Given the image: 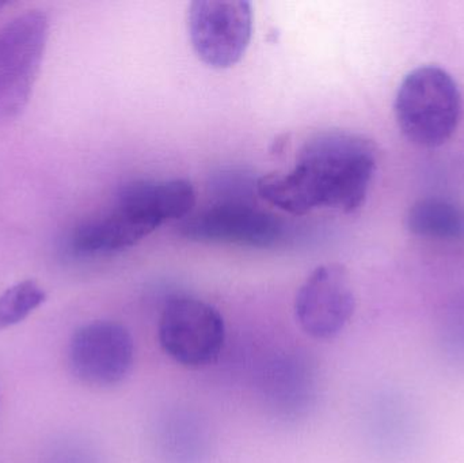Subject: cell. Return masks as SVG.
<instances>
[{
  "mask_svg": "<svg viewBox=\"0 0 464 463\" xmlns=\"http://www.w3.org/2000/svg\"><path fill=\"white\" fill-rule=\"evenodd\" d=\"M356 307L348 272L340 264L318 266L297 291L295 317L300 328L318 340L338 336Z\"/></svg>",
  "mask_w": 464,
  "mask_h": 463,
  "instance_id": "obj_9",
  "label": "cell"
},
{
  "mask_svg": "<svg viewBox=\"0 0 464 463\" xmlns=\"http://www.w3.org/2000/svg\"><path fill=\"white\" fill-rule=\"evenodd\" d=\"M45 301V291L34 280L11 285L0 294V331L18 325Z\"/></svg>",
  "mask_w": 464,
  "mask_h": 463,
  "instance_id": "obj_11",
  "label": "cell"
},
{
  "mask_svg": "<svg viewBox=\"0 0 464 463\" xmlns=\"http://www.w3.org/2000/svg\"><path fill=\"white\" fill-rule=\"evenodd\" d=\"M135 342L114 321H94L76 329L68 345V366L81 382L98 388L117 385L130 374Z\"/></svg>",
  "mask_w": 464,
  "mask_h": 463,
  "instance_id": "obj_7",
  "label": "cell"
},
{
  "mask_svg": "<svg viewBox=\"0 0 464 463\" xmlns=\"http://www.w3.org/2000/svg\"><path fill=\"white\" fill-rule=\"evenodd\" d=\"M158 339L174 362L201 369L218 361L226 342V325L219 310L190 296H174L163 307Z\"/></svg>",
  "mask_w": 464,
  "mask_h": 463,
  "instance_id": "obj_5",
  "label": "cell"
},
{
  "mask_svg": "<svg viewBox=\"0 0 464 463\" xmlns=\"http://www.w3.org/2000/svg\"><path fill=\"white\" fill-rule=\"evenodd\" d=\"M406 227L420 238L464 244V208L443 198H424L409 209Z\"/></svg>",
  "mask_w": 464,
  "mask_h": 463,
  "instance_id": "obj_10",
  "label": "cell"
},
{
  "mask_svg": "<svg viewBox=\"0 0 464 463\" xmlns=\"http://www.w3.org/2000/svg\"><path fill=\"white\" fill-rule=\"evenodd\" d=\"M179 233L189 241L265 249L283 239L284 225L275 215L256 207L222 203L185 217Z\"/></svg>",
  "mask_w": 464,
  "mask_h": 463,
  "instance_id": "obj_8",
  "label": "cell"
},
{
  "mask_svg": "<svg viewBox=\"0 0 464 463\" xmlns=\"http://www.w3.org/2000/svg\"><path fill=\"white\" fill-rule=\"evenodd\" d=\"M378 166L375 144L345 130L311 136L288 173H272L256 182L259 196L292 215L316 208L351 214L364 204Z\"/></svg>",
  "mask_w": 464,
  "mask_h": 463,
  "instance_id": "obj_1",
  "label": "cell"
},
{
  "mask_svg": "<svg viewBox=\"0 0 464 463\" xmlns=\"http://www.w3.org/2000/svg\"><path fill=\"white\" fill-rule=\"evenodd\" d=\"M5 3L0 2V10H2V8L5 7Z\"/></svg>",
  "mask_w": 464,
  "mask_h": 463,
  "instance_id": "obj_12",
  "label": "cell"
},
{
  "mask_svg": "<svg viewBox=\"0 0 464 463\" xmlns=\"http://www.w3.org/2000/svg\"><path fill=\"white\" fill-rule=\"evenodd\" d=\"M48 34V16L38 10L0 26V122L16 119L26 108Z\"/></svg>",
  "mask_w": 464,
  "mask_h": 463,
  "instance_id": "obj_4",
  "label": "cell"
},
{
  "mask_svg": "<svg viewBox=\"0 0 464 463\" xmlns=\"http://www.w3.org/2000/svg\"><path fill=\"white\" fill-rule=\"evenodd\" d=\"M395 117L403 135L420 147L446 143L459 124L462 95L451 75L436 65L411 71L395 98Z\"/></svg>",
  "mask_w": 464,
  "mask_h": 463,
  "instance_id": "obj_2",
  "label": "cell"
},
{
  "mask_svg": "<svg viewBox=\"0 0 464 463\" xmlns=\"http://www.w3.org/2000/svg\"><path fill=\"white\" fill-rule=\"evenodd\" d=\"M188 27L201 62L218 70L230 68L250 43L253 8L245 0H198L190 5Z\"/></svg>",
  "mask_w": 464,
  "mask_h": 463,
  "instance_id": "obj_6",
  "label": "cell"
},
{
  "mask_svg": "<svg viewBox=\"0 0 464 463\" xmlns=\"http://www.w3.org/2000/svg\"><path fill=\"white\" fill-rule=\"evenodd\" d=\"M196 203L195 188L187 179L130 182L121 188L116 204L102 223L119 252L130 249L171 220H184Z\"/></svg>",
  "mask_w": 464,
  "mask_h": 463,
  "instance_id": "obj_3",
  "label": "cell"
}]
</instances>
